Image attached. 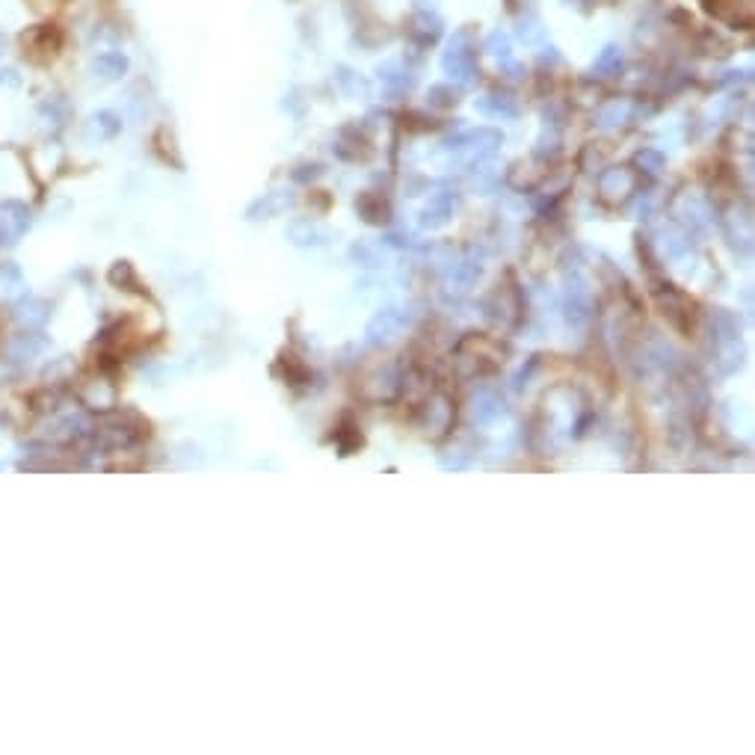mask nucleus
<instances>
[{
  "instance_id": "f257e3e1",
  "label": "nucleus",
  "mask_w": 755,
  "mask_h": 755,
  "mask_svg": "<svg viewBox=\"0 0 755 755\" xmlns=\"http://www.w3.org/2000/svg\"><path fill=\"white\" fill-rule=\"evenodd\" d=\"M31 229V210L22 202H3L0 205V243H15L24 231Z\"/></svg>"
},
{
  "instance_id": "f03ea898",
  "label": "nucleus",
  "mask_w": 755,
  "mask_h": 755,
  "mask_svg": "<svg viewBox=\"0 0 755 755\" xmlns=\"http://www.w3.org/2000/svg\"><path fill=\"white\" fill-rule=\"evenodd\" d=\"M60 42H63V36H60V31H57V27H51V24L33 27V31H27L22 36L24 53H31L33 60H39V51H42L45 57H53V53H57V48H60Z\"/></svg>"
},
{
  "instance_id": "7ed1b4c3",
  "label": "nucleus",
  "mask_w": 755,
  "mask_h": 755,
  "mask_svg": "<svg viewBox=\"0 0 755 755\" xmlns=\"http://www.w3.org/2000/svg\"><path fill=\"white\" fill-rule=\"evenodd\" d=\"M95 72H105V77H119L125 72V60L119 53H105V57L95 60Z\"/></svg>"
},
{
  "instance_id": "20e7f679",
  "label": "nucleus",
  "mask_w": 755,
  "mask_h": 755,
  "mask_svg": "<svg viewBox=\"0 0 755 755\" xmlns=\"http://www.w3.org/2000/svg\"><path fill=\"white\" fill-rule=\"evenodd\" d=\"M19 86L22 81H19V74H15V69H0V86Z\"/></svg>"
},
{
  "instance_id": "39448f33",
  "label": "nucleus",
  "mask_w": 755,
  "mask_h": 755,
  "mask_svg": "<svg viewBox=\"0 0 755 755\" xmlns=\"http://www.w3.org/2000/svg\"><path fill=\"white\" fill-rule=\"evenodd\" d=\"M3 51H7V36L0 33V53H3Z\"/></svg>"
}]
</instances>
